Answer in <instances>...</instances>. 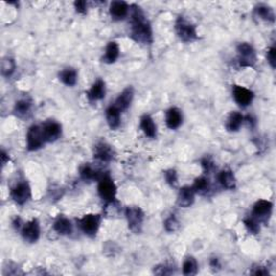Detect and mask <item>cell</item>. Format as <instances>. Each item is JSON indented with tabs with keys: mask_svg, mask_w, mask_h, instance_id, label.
Here are the masks:
<instances>
[{
	"mask_svg": "<svg viewBox=\"0 0 276 276\" xmlns=\"http://www.w3.org/2000/svg\"><path fill=\"white\" fill-rule=\"evenodd\" d=\"M97 191L100 198H102L106 203H110V202L115 201L116 185L114 182V179L110 177L108 173H105L102 178L98 180Z\"/></svg>",
	"mask_w": 276,
	"mask_h": 276,
	"instance_id": "obj_4",
	"label": "cell"
},
{
	"mask_svg": "<svg viewBox=\"0 0 276 276\" xmlns=\"http://www.w3.org/2000/svg\"><path fill=\"white\" fill-rule=\"evenodd\" d=\"M175 30H176L178 38L184 42H192L198 39L196 27L184 17H179L177 19L176 24H175Z\"/></svg>",
	"mask_w": 276,
	"mask_h": 276,
	"instance_id": "obj_3",
	"label": "cell"
},
{
	"mask_svg": "<svg viewBox=\"0 0 276 276\" xmlns=\"http://www.w3.org/2000/svg\"><path fill=\"white\" fill-rule=\"evenodd\" d=\"M75 9L78 13L80 14H86L88 12V3L87 1H83V0H79V1H76L75 3Z\"/></svg>",
	"mask_w": 276,
	"mask_h": 276,
	"instance_id": "obj_38",
	"label": "cell"
},
{
	"mask_svg": "<svg viewBox=\"0 0 276 276\" xmlns=\"http://www.w3.org/2000/svg\"><path fill=\"white\" fill-rule=\"evenodd\" d=\"M21 235L27 243H36L40 237V224L38 219H31L26 222L21 229Z\"/></svg>",
	"mask_w": 276,
	"mask_h": 276,
	"instance_id": "obj_9",
	"label": "cell"
},
{
	"mask_svg": "<svg viewBox=\"0 0 276 276\" xmlns=\"http://www.w3.org/2000/svg\"><path fill=\"white\" fill-rule=\"evenodd\" d=\"M254 13L258 18H260L263 21H267V22L273 23L275 21V14L274 10L267 4H258V6L254 8Z\"/></svg>",
	"mask_w": 276,
	"mask_h": 276,
	"instance_id": "obj_27",
	"label": "cell"
},
{
	"mask_svg": "<svg viewBox=\"0 0 276 276\" xmlns=\"http://www.w3.org/2000/svg\"><path fill=\"white\" fill-rule=\"evenodd\" d=\"M140 129L149 138L157 137V125L149 115H144L140 118Z\"/></svg>",
	"mask_w": 276,
	"mask_h": 276,
	"instance_id": "obj_25",
	"label": "cell"
},
{
	"mask_svg": "<svg viewBox=\"0 0 276 276\" xmlns=\"http://www.w3.org/2000/svg\"><path fill=\"white\" fill-rule=\"evenodd\" d=\"M273 209V203L268 200H258L253 206V216L257 220H263L270 217Z\"/></svg>",
	"mask_w": 276,
	"mask_h": 276,
	"instance_id": "obj_12",
	"label": "cell"
},
{
	"mask_svg": "<svg viewBox=\"0 0 276 276\" xmlns=\"http://www.w3.org/2000/svg\"><path fill=\"white\" fill-rule=\"evenodd\" d=\"M120 56V46L115 41H110L106 46L103 62L106 64H114Z\"/></svg>",
	"mask_w": 276,
	"mask_h": 276,
	"instance_id": "obj_23",
	"label": "cell"
},
{
	"mask_svg": "<svg viewBox=\"0 0 276 276\" xmlns=\"http://www.w3.org/2000/svg\"><path fill=\"white\" fill-rule=\"evenodd\" d=\"M102 216L98 214H88L79 219V227L81 231L89 237H95L99 230Z\"/></svg>",
	"mask_w": 276,
	"mask_h": 276,
	"instance_id": "obj_5",
	"label": "cell"
},
{
	"mask_svg": "<svg viewBox=\"0 0 276 276\" xmlns=\"http://www.w3.org/2000/svg\"><path fill=\"white\" fill-rule=\"evenodd\" d=\"M256 270L253 271L252 274L253 275H257V276H263V275H268L269 274V271L265 269L264 267H258V268H254Z\"/></svg>",
	"mask_w": 276,
	"mask_h": 276,
	"instance_id": "obj_39",
	"label": "cell"
},
{
	"mask_svg": "<svg viewBox=\"0 0 276 276\" xmlns=\"http://www.w3.org/2000/svg\"><path fill=\"white\" fill-rule=\"evenodd\" d=\"M94 158L100 162L108 163L114 159V150L111 146L100 141L94 147Z\"/></svg>",
	"mask_w": 276,
	"mask_h": 276,
	"instance_id": "obj_15",
	"label": "cell"
},
{
	"mask_svg": "<svg viewBox=\"0 0 276 276\" xmlns=\"http://www.w3.org/2000/svg\"><path fill=\"white\" fill-rule=\"evenodd\" d=\"M191 187L193 188L195 193L205 194L209 191L210 184H209L208 178H206L205 176H201L194 180V183L192 185H191Z\"/></svg>",
	"mask_w": 276,
	"mask_h": 276,
	"instance_id": "obj_29",
	"label": "cell"
},
{
	"mask_svg": "<svg viewBox=\"0 0 276 276\" xmlns=\"http://www.w3.org/2000/svg\"><path fill=\"white\" fill-rule=\"evenodd\" d=\"M131 35L132 38L139 44L150 45L153 40L151 24L142 10L136 4L132 6Z\"/></svg>",
	"mask_w": 276,
	"mask_h": 276,
	"instance_id": "obj_1",
	"label": "cell"
},
{
	"mask_svg": "<svg viewBox=\"0 0 276 276\" xmlns=\"http://www.w3.org/2000/svg\"><path fill=\"white\" fill-rule=\"evenodd\" d=\"M104 174L105 173L98 171L97 168H94L90 164H84L80 168V177L84 182H94V180L98 182Z\"/></svg>",
	"mask_w": 276,
	"mask_h": 276,
	"instance_id": "obj_22",
	"label": "cell"
},
{
	"mask_svg": "<svg viewBox=\"0 0 276 276\" xmlns=\"http://www.w3.org/2000/svg\"><path fill=\"white\" fill-rule=\"evenodd\" d=\"M153 273L157 275H171L173 273L172 268L167 267L165 264H160L155 267V270H153Z\"/></svg>",
	"mask_w": 276,
	"mask_h": 276,
	"instance_id": "obj_35",
	"label": "cell"
},
{
	"mask_svg": "<svg viewBox=\"0 0 276 276\" xmlns=\"http://www.w3.org/2000/svg\"><path fill=\"white\" fill-rule=\"evenodd\" d=\"M164 228L168 233L176 232L179 229V221L175 215H169V217L164 221Z\"/></svg>",
	"mask_w": 276,
	"mask_h": 276,
	"instance_id": "obj_33",
	"label": "cell"
},
{
	"mask_svg": "<svg viewBox=\"0 0 276 276\" xmlns=\"http://www.w3.org/2000/svg\"><path fill=\"white\" fill-rule=\"evenodd\" d=\"M244 122V116L238 111H233L228 116L226 122V129L229 132H237L241 129V126Z\"/></svg>",
	"mask_w": 276,
	"mask_h": 276,
	"instance_id": "obj_26",
	"label": "cell"
},
{
	"mask_svg": "<svg viewBox=\"0 0 276 276\" xmlns=\"http://www.w3.org/2000/svg\"><path fill=\"white\" fill-rule=\"evenodd\" d=\"M133 98H134V89L132 87H127L119 94L114 105L122 113V111H125L130 108Z\"/></svg>",
	"mask_w": 276,
	"mask_h": 276,
	"instance_id": "obj_14",
	"label": "cell"
},
{
	"mask_svg": "<svg viewBox=\"0 0 276 276\" xmlns=\"http://www.w3.org/2000/svg\"><path fill=\"white\" fill-rule=\"evenodd\" d=\"M106 121L111 130H118L121 125V111L115 105L106 109Z\"/></svg>",
	"mask_w": 276,
	"mask_h": 276,
	"instance_id": "obj_19",
	"label": "cell"
},
{
	"mask_svg": "<svg viewBox=\"0 0 276 276\" xmlns=\"http://www.w3.org/2000/svg\"><path fill=\"white\" fill-rule=\"evenodd\" d=\"M164 177H165L166 183L171 185V187H176L178 184V175L175 169L171 168L164 172Z\"/></svg>",
	"mask_w": 276,
	"mask_h": 276,
	"instance_id": "obj_34",
	"label": "cell"
},
{
	"mask_svg": "<svg viewBox=\"0 0 276 276\" xmlns=\"http://www.w3.org/2000/svg\"><path fill=\"white\" fill-rule=\"evenodd\" d=\"M0 158H1V164H2V166L6 165V164L9 162V155L8 153L4 151V150H1V155H0Z\"/></svg>",
	"mask_w": 276,
	"mask_h": 276,
	"instance_id": "obj_40",
	"label": "cell"
},
{
	"mask_svg": "<svg viewBox=\"0 0 276 276\" xmlns=\"http://www.w3.org/2000/svg\"><path fill=\"white\" fill-rule=\"evenodd\" d=\"M17 68V64L12 57H4L1 62V73L3 77H11Z\"/></svg>",
	"mask_w": 276,
	"mask_h": 276,
	"instance_id": "obj_30",
	"label": "cell"
},
{
	"mask_svg": "<svg viewBox=\"0 0 276 276\" xmlns=\"http://www.w3.org/2000/svg\"><path fill=\"white\" fill-rule=\"evenodd\" d=\"M46 142H54L62 136V125L56 121H46L41 125Z\"/></svg>",
	"mask_w": 276,
	"mask_h": 276,
	"instance_id": "obj_10",
	"label": "cell"
},
{
	"mask_svg": "<svg viewBox=\"0 0 276 276\" xmlns=\"http://www.w3.org/2000/svg\"><path fill=\"white\" fill-rule=\"evenodd\" d=\"M125 218L129 225V229L135 233L139 234L142 230V225L145 220V213L142 211L140 207L137 206H129L125 208Z\"/></svg>",
	"mask_w": 276,
	"mask_h": 276,
	"instance_id": "obj_2",
	"label": "cell"
},
{
	"mask_svg": "<svg viewBox=\"0 0 276 276\" xmlns=\"http://www.w3.org/2000/svg\"><path fill=\"white\" fill-rule=\"evenodd\" d=\"M183 114L178 108L171 107L165 114V123L168 129L177 130L183 124Z\"/></svg>",
	"mask_w": 276,
	"mask_h": 276,
	"instance_id": "obj_18",
	"label": "cell"
},
{
	"mask_svg": "<svg viewBox=\"0 0 276 276\" xmlns=\"http://www.w3.org/2000/svg\"><path fill=\"white\" fill-rule=\"evenodd\" d=\"M31 108V102L29 99H20L15 103L14 106V113L15 115H18L20 116H23L25 115H27L29 113V110Z\"/></svg>",
	"mask_w": 276,
	"mask_h": 276,
	"instance_id": "obj_31",
	"label": "cell"
},
{
	"mask_svg": "<svg viewBox=\"0 0 276 276\" xmlns=\"http://www.w3.org/2000/svg\"><path fill=\"white\" fill-rule=\"evenodd\" d=\"M53 230H54L57 234L66 236L70 235L72 233V224L71 221L64 216H60L53 224Z\"/></svg>",
	"mask_w": 276,
	"mask_h": 276,
	"instance_id": "obj_20",
	"label": "cell"
},
{
	"mask_svg": "<svg viewBox=\"0 0 276 276\" xmlns=\"http://www.w3.org/2000/svg\"><path fill=\"white\" fill-rule=\"evenodd\" d=\"M58 79L67 87L76 86L78 81V71L75 68L67 67L58 73Z\"/></svg>",
	"mask_w": 276,
	"mask_h": 276,
	"instance_id": "obj_24",
	"label": "cell"
},
{
	"mask_svg": "<svg viewBox=\"0 0 276 276\" xmlns=\"http://www.w3.org/2000/svg\"><path fill=\"white\" fill-rule=\"evenodd\" d=\"M46 140L40 125H31L26 134V147L28 151H37L45 146Z\"/></svg>",
	"mask_w": 276,
	"mask_h": 276,
	"instance_id": "obj_6",
	"label": "cell"
},
{
	"mask_svg": "<svg viewBox=\"0 0 276 276\" xmlns=\"http://www.w3.org/2000/svg\"><path fill=\"white\" fill-rule=\"evenodd\" d=\"M106 96V83L102 79L95 81L92 87L87 92V97L90 102H98L104 99Z\"/></svg>",
	"mask_w": 276,
	"mask_h": 276,
	"instance_id": "obj_17",
	"label": "cell"
},
{
	"mask_svg": "<svg viewBox=\"0 0 276 276\" xmlns=\"http://www.w3.org/2000/svg\"><path fill=\"white\" fill-rule=\"evenodd\" d=\"M195 192L192 187L190 185H185L179 190L177 195V204L178 206L183 207V208H188V207L192 206L195 200Z\"/></svg>",
	"mask_w": 276,
	"mask_h": 276,
	"instance_id": "obj_13",
	"label": "cell"
},
{
	"mask_svg": "<svg viewBox=\"0 0 276 276\" xmlns=\"http://www.w3.org/2000/svg\"><path fill=\"white\" fill-rule=\"evenodd\" d=\"M233 98L235 103L241 107H247L253 103V92L251 90L242 86H233L232 88Z\"/></svg>",
	"mask_w": 276,
	"mask_h": 276,
	"instance_id": "obj_11",
	"label": "cell"
},
{
	"mask_svg": "<svg viewBox=\"0 0 276 276\" xmlns=\"http://www.w3.org/2000/svg\"><path fill=\"white\" fill-rule=\"evenodd\" d=\"M238 54V64L242 67H253L257 62L256 51L248 42H242L236 47Z\"/></svg>",
	"mask_w": 276,
	"mask_h": 276,
	"instance_id": "obj_7",
	"label": "cell"
},
{
	"mask_svg": "<svg viewBox=\"0 0 276 276\" xmlns=\"http://www.w3.org/2000/svg\"><path fill=\"white\" fill-rule=\"evenodd\" d=\"M244 225L252 234H258L260 231V222L254 217H248V218L244 219Z\"/></svg>",
	"mask_w": 276,
	"mask_h": 276,
	"instance_id": "obj_32",
	"label": "cell"
},
{
	"mask_svg": "<svg viewBox=\"0 0 276 276\" xmlns=\"http://www.w3.org/2000/svg\"><path fill=\"white\" fill-rule=\"evenodd\" d=\"M210 267H211V268H214V269H216V267H217V268H219V267H220V264H219L218 259H217V258L210 259Z\"/></svg>",
	"mask_w": 276,
	"mask_h": 276,
	"instance_id": "obj_41",
	"label": "cell"
},
{
	"mask_svg": "<svg viewBox=\"0 0 276 276\" xmlns=\"http://www.w3.org/2000/svg\"><path fill=\"white\" fill-rule=\"evenodd\" d=\"M218 182L222 188L227 190H233L236 188V178L231 169H222L218 174Z\"/></svg>",
	"mask_w": 276,
	"mask_h": 276,
	"instance_id": "obj_21",
	"label": "cell"
},
{
	"mask_svg": "<svg viewBox=\"0 0 276 276\" xmlns=\"http://www.w3.org/2000/svg\"><path fill=\"white\" fill-rule=\"evenodd\" d=\"M199 264L194 257H187L183 263V273L187 276H192L198 273Z\"/></svg>",
	"mask_w": 276,
	"mask_h": 276,
	"instance_id": "obj_28",
	"label": "cell"
},
{
	"mask_svg": "<svg viewBox=\"0 0 276 276\" xmlns=\"http://www.w3.org/2000/svg\"><path fill=\"white\" fill-rule=\"evenodd\" d=\"M10 195H11L14 203H17L18 205L26 204L31 199V189L29 184L26 180L19 182L10 191Z\"/></svg>",
	"mask_w": 276,
	"mask_h": 276,
	"instance_id": "obj_8",
	"label": "cell"
},
{
	"mask_svg": "<svg viewBox=\"0 0 276 276\" xmlns=\"http://www.w3.org/2000/svg\"><path fill=\"white\" fill-rule=\"evenodd\" d=\"M130 12V6L125 1H113L110 3L109 13L115 21L124 20Z\"/></svg>",
	"mask_w": 276,
	"mask_h": 276,
	"instance_id": "obj_16",
	"label": "cell"
},
{
	"mask_svg": "<svg viewBox=\"0 0 276 276\" xmlns=\"http://www.w3.org/2000/svg\"><path fill=\"white\" fill-rule=\"evenodd\" d=\"M267 60H268V63L270 64V66L274 69L275 65H276V49H275V46H271L270 49L268 50Z\"/></svg>",
	"mask_w": 276,
	"mask_h": 276,
	"instance_id": "obj_36",
	"label": "cell"
},
{
	"mask_svg": "<svg viewBox=\"0 0 276 276\" xmlns=\"http://www.w3.org/2000/svg\"><path fill=\"white\" fill-rule=\"evenodd\" d=\"M202 167H203V169H204V172L206 173V174H208L209 172H211L214 169V162H213V160H211L210 158H208V157H206V158H204L203 160H202Z\"/></svg>",
	"mask_w": 276,
	"mask_h": 276,
	"instance_id": "obj_37",
	"label": "cell"
}]
</instances>
